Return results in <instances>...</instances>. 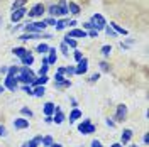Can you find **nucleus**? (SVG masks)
Instances as JSON below:
<instances>
[{
    "instance_id": "obj_52",
    "label": "nucleus",
    "mask_w": 149,
    "mask_h": 147,
    "mask_svg": "<svg viewBox=\"0 0 149 147\" xmlns=\"http://www.w3.org/2000/svg\"><path fill=\"white\" fill-rule=\"evenodd\" d=\"M112 147H122V144H112Z\"/></svg>"
},
{
    "instance_id": "obj_31",
    "label": "nucleus",
    "mask_w": 149,
    "mask_h": 147,
    "mask_svg": "<svg viewBox=\"0 0 149 147\" xmlns=\"http://www.w3.org/2000/svg\"><path fill=\"white\" fill-rule=\"evenodd\" d=\"M20 113H22L24 117H29V119L32 117V112L29 110V108H26V107H24V108H20Z\"/></svg>"
},
{
    "instance_id": "obj_27",
    "label": "nucleus",
    "mask_w": 149,
    "mask_h": 147,
    "mask_svg": "<svg viewBox=\"0 0 149 147\" xmlns=\"http://www.w3.org/2000/svg\"><path fill=\"white\" fill-rule=\"evenodd\" d=\"M19 73V68L17 66H10L9 71H7V76H12V78H15V74Z\"/></svg>"
},
{
    "instance_id": "obj_1",
    "label": "nucleus",
    "mask_w": 149,
    "mask_h": 147,
    "mask_svg": "<svg viewBox=\"0 0 149 147\" xmlns=\"http://www.w3.org/2000/svg\"><path fill=\"white\" fill-rule=\"evenodd\" d=\"M17 80L31 86V85H32V81H34L36 78H34V73H32V69H31L29 66H22V68L19 69V78H17Z\"/></svg>"
},
{
    "instance_id": "obj_25",
    "label": "nucleus",
    "mask_w": 149,
    "mask_h": 147,
    "mask_svg": "<svg viewBox=\"0 0 149 147\" xmlns=\"http://www.w3.org/2000/svg\"><path fill=\"white\" fill-rule=\"evenodd\" d=\"M20 61H22V64H24V66H31L32 63H34V56L29 54V56H26V58H22Z\"/></svg>"
},
{
    "instance_id": "obj_18",
    "label": "nucleus",
    "mask_w": 149,
    "mask_h": 147,
    "mask_svg": "<svg viewBox=\"0 0 149 147\" xmlns=\"http://www.w3.org/2000/svg\"><path fill=\"white\" fill-rule=\"evenodd\" d=\"M68 12L73 14V15H78V14H80V7H78L74 2H70V5H68Z\"/></svg>"
},
{
    "instance_id": "obj_43",
    "label": "nucleus",
    "mask_w": 149,
    "mask_h": 147,
    "mask_svg": "<svg viewBox=\"0 0 149 147\" xmlns=\"http://www.w3.org/2000/svg\"><path fill=\"white\" fill-rule=\"evenodd\" d=\"M100 68H102L103 71H109V64L107 63H100Z\"/></svg>"
},
{
    "instance_id": "obj_2",
    "label": "nucleus",
    "mask_w": 149,
    "mask_h": 147,
    "mask_svg": "<svg viewBox=\"0 0 149 147\" xmlns=\"http://www.w3.org/2000/svg\"><path fill=\"white\" fill-rule=\"evenodd\" d=\"M68 14V3L66 0H59L58 5H51L49 7V15L54 19V17H59V15H66Z\"/></svg>"
},
{
    "instance_id": "obj_30",
    "label": "nucleus",
    "mask_w": 149,
    "mask_h": 147,
    "mask_svg": "<svg viewBox=\"0 0 149 147\" xmlns=\"http://www.w3.org/2000/svg\"><path fill=\"white\" fill-rule=\"evenodd\" d=\"M110 53H112V46H103L102 47V54L107 58V56H110Z\"/></svg>"
},
{
    "instance_id": "obj_29",
    "label": "nucleus",
    "mask_w": 149,
    "mask_h": 147,
    "mask_svg": "<svg viewBox=\"0 0 149 147\" xmlns=\"http://www.w3.org/2000/svg\"><path fill=\"white\" fill-rule=\"evenodd\" d=\"M47 51H49V46H47V44H39V46H37V53H41V54H44Z\"/></svg>"
},
{
    "instance_id": "obj_53",
    "label": "nucleus",
    "mask_w": 149,
    "mask_h": 147,
    "mask_svg": "<svg viewBox=\"0 0 149 147\" xmlns=\"http://www.w3.org/2000/svg\"><path fill=\"white\" fill-rule=\"evenodd\" d=\"M0 26H2V17H0Z\"/></svg>"
},
{
    "instance_id": "obj_20",
    "label": "nucleus",
    "mask_w": 149,
    "mask_h": 147,
    "mask_svg": "<svg viewBox=\"0 0 149 147\" xmlns=\"http://www.w3.org/2000/svg\"><path fill=\"white\" fill-rule=\"evenodd\" d=\"M110 27L113 29V31H115L117 34H124V36H127V31H125V29H122L120 26H117L115 22H112V24H110Z\"/></svg>"
},
{
    "instance_id": "obj_48",
    "label": "nucleus",
    "mask_w": 149,
    "mask_h": 147,
    "mask_svg": "<svg viewBox=\"0 0 149 147\" xmlns=\"http://www.w3.org/2000/svg\"><path fill=\"white\" fill-rule=\"evenodd\" d=\"M53 122V117H46V123H51Z\"/></svg>"
},
{
    "instance_id": "obj_50",
    "label": "nucleus",
    "mask_w": 149,
    "mask_h": 147,
    "mask_svg": "<svg viewBox=\"0 0 149 147\" xmlns=\"http://www.w3.org/2000/svg\"><path fill=\"white\" fill-rule=\"evenodd\" d=\"M49 147H63V146H61V144H54V142H53V144H51Z\"/></svg>"
},
{
    "instance_id": "obj_35",
    "label": "nucleus",
    "mask_w": 149,
    "mask_h": 147,
    "mask_svg": "<svg viewBox=\"0 0 149 147\" xmlns=\"http://www.w3.org/2000/svg\"><path fill=\"white\" fill-rule=\"evenodd\" d=\"M44 22H46V26H56V19H53V17L46 19Z\"/></svg>"
},
{
    "instance_id": "obj_7",
    "label": "nucleus",
    "mask_w": 149,
    "mask_h": 147,
    "mask_svg": "<svg viewBox=\"0 0 149 147\" xmlns=\"http://www.w3.org/2000/svg\"><path fill=\"white\" fill-rule=\"evenodd\" d=\"M125 117H127V107L125 105H119L117 107V113H115V120L117 122H122Z\"/></svg>"
},
{
    "instance_id": "obj_6",
    "label": "nucleus",
    "mask_w": 149,
    "mask_h": 147,
    "mask_svg": "<svg viewBox=\"0 0 149 147\" xmlns=\"http://www.w3.org/2000/svg\"><path fill=\"white\" fill-rule=\"evenodd\" d=\"M42 14H44V5H42V3H37V5H34V7L31 9L29 17H41Z\"/></svg>"
},
{
    "instance_id": "obj_45",
    "label": "nucleus",
    "mask_w": 149,
    "mask_h": 147,
    "mask_svg": "<svg viewBox=\"0 0 149 147\" xmlns=\"http://www.w3.org/2000/svg\"><path fill=\"white\" fill-rule=\"evenodd\" d=\"M7 71H9V68H7V66H2V68H0V73H2V74H7Z\"/></svg>"
},
{
    "instance_id": "obj_32",
    "label": "nucleus",
    "mask_w": 149,
    "mask_h": 147,
    "mask_svg": "<svg viewBox=\"0 0 149 147\" xmlns=\"http://www.w3.org/2000/svg\"><path fill=\"white\" fill-rule=\"evenodd\" d=\"M65 74H68V76L74 74V66H68V68H65Z\"/></svg>"
},
{
    "instance_id": "obj_22",
    "label": "nucleus",
    "mask_w": 149,
    "mask_h": 147,
    "mask_svg": "<svg viewBox=\"0 0 149 147\" xmlns=\"http://www.w3.org/2000/svg\"><path fill=\"white\" fill-rule=\"evenodd\" d=\"M66 26H68V20H66V19H61V20H56V26H54V27L58 29V31H63Z\"/></svg>"
},
{
    "instance_id": "obj_54",
    "label": "nucleus",
    "mask_w": 149,
    "mask_h": 147,
    "mask_svg": "<svg viewBox=\"0 0 149 147\" xmlns=\"http://www.w3.org/2000/svg\"><path fill=\"white\" fill-rule=\"evenodd\" d=\"M132 147H137V146H132Z\"/></svg>"
},
{
    "instance_id": "obj_24",
    "label": "nucleus",
    "mask_w": 149,
    "mask_h": 147,
    "mask_svg": "<svg viewBox=\"0 0 149 147\" xmlns=\"http://www.w3.org/2000/svg\"><path fill=\"white\" fill-rule=\"evenodd\" d=\"M26 5V0H15L14 5H12V10H19V9H24Z\"/></svg>"
},
{
    "instance_id": "obj_42",
    "label": "nucleus",
    "mask_w": 149,
    "mask_h": 147,
    "mask_svg": "<svg viewBox=\"0 0 149 147\" xmlns=\"http://www.w3.org/2000/svg\"><path fill=\"white\" fill-rule=\"evenodd\" d=\"M24 92H26V93H29V95H32V88H31L29 85H26V86H24Z\"/></svg>"
},
{
    "instance_id": "obj_33",
    "label": "nucleus",
    "mask_w": 149,
    "mask_h": 147,
    "mask_svg": "<svg viewBox=\"0 0 149 147\" xmlns=\"http://www.w3.org/2000/svg\"><path fill=\"white\" fill-rule=\"evenodd\" d=\"M47 68H49L47 64H42V66H41V69H39V76H44V74L47 73Z\"/></svg>"
},
{
    "instance_id": "obj_44",
    "label": "nucleus",
    "mask_w": 149,
    "mask_h": 147,
    "mask_svg": "<svg viewBox=\"0 0 149 147\" xmlns=\"http://www.w3.org/2000/svg\"><path fill=\"white\" fill-rule=\"evenodd\" d=\"M92 147H102L100 140H93V142H92Z\"/></svg>"
},
{
    "instance_id": "obj_37",
    "label": "nucleus",
    "mask_w": 149,
    "mask_h": 147,
    "mask_svg": "<svg viewBox=\"0 0 149 147\" xmlns=\"http://www.w3.org/2000/svg\"><path fill=\"white\" fill-rule=\"evenodd\" d=\"M86 36H88V37H97V36H98V31H95V29H93V31H90V32H86Z\"/></svg>"
},
{
    "instance_id": "obj_28",
    "label": "nucleus",
    "mask_w": 149,
    "mask_h": 147,
    "mask_svg": "<svg viewBox=\"0 0 149 147\" xmlns=\"http://www.w3.org/2000/svg\"><path fill=\"white\" fill-rule=\"evenodd\" d=\"M41 142H42V146L44 147H49L51 144H53V137H51V135H46V137H42Z\"/></svg>"
},
{
    "instance_id": "obj_26",
    "label": "nucleus",
    "mask_w": 149,
    "mask_h": 147,
    "mask_svg": "<svg viewBox=\"0 0 149 147\" xmlns=\"http://www.w3.org/2000/svg\"><path fill=\"white\" fill-rule=\"evenodd\" d=\"M32 26L36 27V31H37V32H41V31H44V29L47 27V26H46V22H44V20H41V22H34Z\"/></svg>"
},
{
    "instance_id": "obj_8",
    "label": "nucleus",
    "mask_w": 149,
    "mask_h": 147,
    "mask_svg": "<svg viewBox=\"0 0 149 147\" xmlns=\"http://www.w3.org/2000/svg\"><path fill=\"white\" fill-rule=\"evenodd\" d=\"M3 86H5V88H9V90H12V92H15V90H17V80H15V78H12V76H7Z\"/></svg>"
},
{
    "instance_id": "obj_12",
    "label": "nucleus",
    "mask_w": 149,
    "mask_h": 147,
    "mask_svg": "<svg viewBox=\"0 0 149 147\" xmlns=\"http://www.w3.org/2000/svg\"><path fill=\"white\" fill-rule=\"evenodd\" d=\"M26 15V9H19V10H14V14H12V22H19L20 19Z\"/></svg>"
},
{
    "instance_id": "obj_14",
    "label": "nucleus",
    "mask_w": 149,
    "mask_h": 147,
    "mask_svg": "<svg viewBox=\"0 0 149 147\" xmlns=\"http://www.w3.org/2000/svg\"><path fill=\"white\" fill-rule=\"evenodd\" d=\"M47 81H49V78L44 74V76H39V78H36V80L32 81V86H44Z\"/></svg>"
},
{
    "instance_id": "obj_38",
    "label": "nucleus",
    "mask_w": 149,
    "mask_h": 147,
    "mask_svg": "<svg viewBox=\"0 0 149 147\" xmlns=\"http://www.w3.org/2000/svg\"><path fill=\"white\" fill-rule=\"evenodd\" d=\"M3 135H7V129L3 125H0V137H3Z\"/></svg>"
},
{
    "instance_id": "obj_9",
    "label": "nucleus",
    "mask_w": 149,
    "mask_h": 147,
    "mask_svg": "<svg viewBox=\"0 0 149 147\" xmlns=\"http://www.w3.org/2000/svg\"><path fill=\"white\" fill-rule=\"evenodd\" d=\"M14 127L19 129V130L27 129V127H29V120L27 119H15V120H14Z\"/></svg>"
},
{
    "instance_id": "obj_11",
    "label": "nucleus",
    "mask_w": 149,
    "mask_h": 147,
    "mask_svg": "<svg viewBox=\"0 0 149 147\" xmlns=\"http://www.w3.org/2000/svg\"><path fill=\"white\" fill-rule=\"evenodd\" d=\"M12 53H14V56H17V58H26V56H29V51L27 49H24V47H14L12 49Z\"/></svg>"
},
{
    "instance_id": "obj_47",
    "label": "nucleus",
    "mask_w": 149,
    "mask_h": 147,
    "mask_svg": "<svg viewBox=\"0 0 149 147\" xmlns=\"http://www.w3.org/2000/svg\"><path fill=\"white\" fill-rule=\"evenodd\" d=\"M56 73H59V74H65V68H58V71Z\"/></svg>"
},
{
    "instance_id": "obj_36",
    "label": "nucleus",
    "mask_w": 149,
    "mask_h": 147,
    "mask_svg": "<svg viewBox=\"0 0 149 147\" xmlns=\"http://www.w3.org/2000/svg\"><path fill=\"white\" fill-rule=\"evenodd\" d=\"M85 29H90V31H93L95 27H93L92 22H85V24H83V31H85ZM95 31H97V29H95Z\"/></svg>"
},
{
    "instance_id": "obj_51",
    "label": "nucleus",
    "mask_w": 149,
    "mask_h": 147,
    "mask_svg": "<svg viewBox=\"0 0 149 147\" xmlns=\"http://www.w3.org/2000/svg\"><path fill=\"white\" fill-rule=\"evenodd\" d=\"M3 90H5V86H3V85H0V93H3Z\"/></svg>"
},
{
    "instance_id": "obj_23",
    "label": "nucleus",
    "mask_w": 149,
    "mask_h": 147,
    "mask_svg": "<svg viewBox=\"0 0 149 147\" xmlns=\"http://www.w3.org/2000/svg\"><path fill=\"white\" fill-rule=\"evenodd\" d=\"M80 117H81V112L74 108V110L71 112V113H70V122H74V120H78Z\"/></svg>"
},
{
    "instance_id": "obj_4",
    "label": "nucleus",
    "mask_w": 149,
    "mask_h": 147,
    "mask_svg": "<svg viewBox=\"0 0 149 147\" xmlns=\"http://www.w3.org/2000/svg\"><path fill=\"white\" fill-rule=\"evenodd\" d=\"M78 130H80L83 135H86V134H93V132H95V125H92V122L86 119V120H83V122L78 125Z\"/></svg>"
},
{
    "instance_id": "obj_41",
    "label": "nucleus",
    "mask_w": 149,
    "mask_h": 147,
    "mask_svg": "<svg viewBox=\"0 0 149 147\" xmlns=\"http://www.w3.org/2000/svg\"><path fill=\"white\" fill-rule=\"evenodd\" d=\"M98 78H100V74H98V73H95V74L92 76V78H90V81H92V83H97V80H98Z\"/></svg>"
},
{
    "instance_id": "obj_5",
    "label": "nucleus",
    "mask_w": 149,
    "mask_h": 147,
    "mask_svg": "<svg viewBox=\"0 0 149 147\" xmlns=\"http://www.w3.org/2000/svg\"><path fill=\"white\" fill-rule=\"evenodd\" d=\"M88 71V59L86 58H81L80 61H78V66L74 68V73L76 74H85Z\"/></svg>"
},
{
    "instance_id": "obj_21",
    "label": "nucleus",
    "mask_w": 149,
    "mask_h": 147,
    "mask_svg": "<svg viewBox=\"0 0 149 147\" xmlns=\"http://www.w3.org/2000/svg\"><path fill=\"white\" fill-rule=\"evenodd\" d=\"M44 93H46L44 86H34V90H32V95H34V96H42Z\"/></svg>"
},
{
    "instance_id": "obj_17",
    "label": "nucleus",
    "mask_w": 149,
    "mask_h": 147,
    "mask_svg": "<svg viewBox=\"0 0 149 147\" xmlns=\"http://www.w3.org/2000/svg\"><path fill=\"white\" fill-rule=\"evenodd\" d=\"M53 122H56V123H63V122H65V113H63L61 110H59V112H54Z\"/></svg>"
},
{
    "instance_id": "obj_39",
    "label": "nucleus",
    "mask_w": 149,
    "mask_h": 147,
    "mask_svg": "<svg viewBox=\"0 0 149 147\" xmlns=\"http://www.w3.org/2000/svg\"><path fill=\"white\" fill-rule=\"evenodd\" d=\"M81 58H83V54H81L80 51H74V59H76V61H80Z\"/></svg>"
},
{
    "instance_id": "obj_46",
    "label": "nucleus",
    "mask_w": 149,
    "mask_h": 147,
    "mask_svg": "<svg viewBox=\"0 0 149 147\" xmlns=\"http://www.w3.org/2000/svg\"><path fill=\"white\" fill-rule=\"evenodd\" d=\"M107 125H109V127H115V123H113L110 119H107Z\"/></svg>"
},
{
    "instance_id": "obj_3",
    "label": "nucleus",
    "mask_w": 149,
    "mask_h": 147,
    "mask_svg": "<svg viewBox=\"0 0 149 147\" xmlns=\"http://www.w3.org/2000/svg\"><path fill=\"white\" fill-rule=\"evenodd\" d=\"M92 24H93V27L97 29V31H102V29L107 27V22H105L103 15H100V14H95V15L92 17Z\"/></svg>"
},
{
    "instance_id": "obj_40",
    "label": "nucleus",
    "mask_w": 149,
    "mask_h": 147,
    "mask_svg": "<svg viewBox=\"0 0 149 147\" xmlns=\"http://www.w3.org/2000/svg\"><path fill=\"white\" fill-rule=\"evenodd\" d=\"M61 53H63L65 56H68V47H66V44H65V42L61 44Z\"/></svg>"
},
{
    "instance_id": "obj_13",
    "label": "nucleus",
    "mask_w": 149,
    "mask_h": 147,
    "mask_svg": "<svg viewBox=\"0 0 149 147\" xmlns=\"http://www.w3.org/2000/svg\"><path fill=\"white\" fill-rule=\"evenodd\" d=\"M68 36L70 37H86V31H83V29H73V31L68 32Z\"/></svg>"
},
{
    "instance_id": "obj_49",
    "label": "nucleus",
    "mask_w": 149,
    "mask_h": 147,
    "mask_svg": "<svg viewBox=\"0 0 149 147\" xmlns=\"http://www.w3.org/2000/svg\"><path fill=\"white\" fill-rule=\"evenodd\" d=\"M27 147H37V144H34V142L31 140V142H29V146H27Z\"/></svg>"
},
{
    "instance_id": "obj_16",
    "label": "nucleus",
    "mask_w": 149,
    "mask_h": 147,
    "mask_svg": "<svg viewBox=\"0 0 149 147\" xmlns=\"http://www.w3.org/2000/svg\"><path fill=\"white\" fill-rule=\"evenodd\" d=\"M130 139H132V130L130 129H125L124 132H122V137H120V142L122 144H127Z\"/></svg>"
},
{
    "instance_id": "obj_10",
    "label": "nucleus",
    "mask_w": 149,
    "mask_h": 147,
    "mask_svg": "<svg viewBox=\"0 0 149 147\" xmlns=\"http://www.w3.org/2000/svg\"><path fill=\"white\" fill-rule=\"evenodd\" d=\"M54 112H56V105L51 103V101H47L46 105H44V115L46 117H51V115H54Z\"/></svg>"
},
{
    "instance_id": "obj_15",
    "label": "nucleus",
    "mask_w": 149,
    "mask_h": 147,
    "mask_svg": "<svg viewBox=\"0 0 149 147\" xmlns=\"http://www.w3.org/2000/svg\"><path fill=\"white\" fill-rule=\"evenodd\" d=\"M47 53H49V58H46L47 64H54L56 59H58V56H56V49H54V47H49V51H47Z\"/></svg>"
},
{
    "instance_id": "obj_34",
    "label": "nucleus",
    "mask_w": 149,
    "mask_h": 147,
    "mask_svg": "<svg viewBox=\"0 0 149 147\" xmlns=\"http://www.w3.org/2000/svg\"><path fill=\"white\" fill-rule=\"evenodd\" d=\"M105 32H107V36H117V32L112 27H105Z\"/></svg>"
},
{
    "instance_id": "obj_19",
    "label": "nucleus",
    "mask_w": 149,
    "mask_h": 147,
    "mask_svg": "<svg viewBox=\"0 0 149 147\" xmlns=\"http://www.w3.org/2000/svg\"><path fill=\"white\" fill-rule=\"evenodd\" d=\"M65 44H66V46H70V47H73V49H76V46H78V42L74 41L73 37H70L68 34L65 36Z\"/></svg>"
}]
</instances>
